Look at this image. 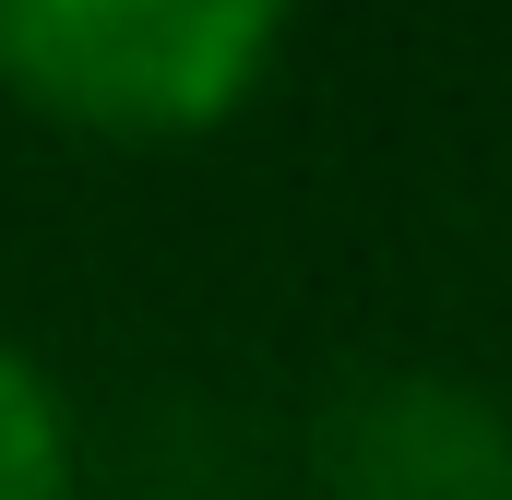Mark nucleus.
I'll return each instance as SVG.
<instances>
[{"label":"nucleus","instance_id":"nucleus-2","mask_svg":"<svg viewBox=\"0 0 512 500\" xmlns=\"http://www.w3.org/2000/svg\"><path fill=\"white\" fill-rule=\"evenodd\" d=\"M322 500H512V417L477 381L370 370L310 429Z\"/></svg>","mask_w":512,"mask_h":500},{"label":"nucleus","instance_id":"nucleus-1","mask_svg":"<svg viewBox=\"0 0 512 500\" xmlns=\"http://www.w3.org/2000/svg\"><path fill=\"white\" fill-rule=\"evenodd\" d=\"M286 0H0V84L84 131H203L262 84Z\"/></svg>","mask_w":512,"mask_h":500},{"label":"nucleus","instance_id":"nucleus-3","mask_svg":"<svg viewBox=\"0 0 512 500\" xmlns=\"http://www.w3.org/2000/svg\"><path fill=\"white\" fill-rule=\"evenodd\" d=\"M0 500H72V405L24 346H0Z\"/></svg>","mask_w":512,"mask_h":500}]
</instances>
